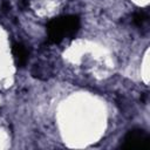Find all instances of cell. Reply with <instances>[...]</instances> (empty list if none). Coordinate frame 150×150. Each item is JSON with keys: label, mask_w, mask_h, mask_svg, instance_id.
I'll use <instances>...</instances> for the list:
<instances>
[{"label": "cell", "mask_w": 150, "mask_h": 150, "mask_svg": "<svg viewBox=\"0 0 150 150\" xmlns=\"http://www.w3.org/2000/svg\"><path fill=\"white\" fill-rule=\"evenodd\" d=\"M80 28L77 15H63L52 19L47 25V38L49 43H59L64 38L73 36Z\"/></svg>", "instance_id": "obj_1"}, {"label": "cell", "mask_w": 150, "mask_h": 150, "mask_svg": "<svg viewBox=\"0 0 150 150\" xmlns=\"http://www.w3.org/2000/svg\"><path fill=\"white\" fill-rule=\"evenodd\" d=\"M149 142L150 137L146 131L143 129H131L125 134L121 146L123 149H145L149 146Z\"/></svg>", "instance_id": "obj_2"}, {"label": "cell", "mask_w": 150, "mask_h": 150, "mask_svg": "<svg viewBox=\"0 0 150 150\" xmlns=\"http://www.w3.org/2000/svg\"><path fill=\"white\" fill-rule=\"evenodd\" d=\"M12 54L14 56V61L18 67H23L27 63L29 53H28L26 46H23L22 43L14 42L12 45Z\"/></svg>", "instance_id": "obj_3"}, {"label": "cell", "mask_w": 150, "mask_h": 150, "mask_svg": "<svg viewBox=\"0 0 150 150\" xmlns=\"http://www.w3.org/2000/svg\"><path fill=\"white\" fill-rule=\"evenodd\" d=\"M146 19H148V15H146L144 12H137V13L134 14L132 21H134V23H135L136 26L141 27V26L146 21Z\"/></svg>", "instance_id": "obj_4"}]
</instances>
